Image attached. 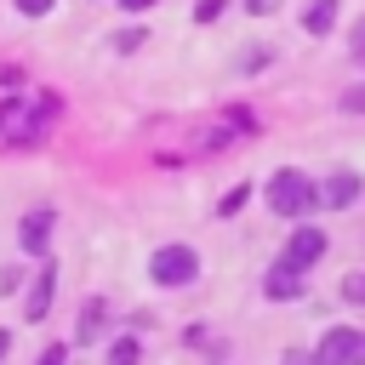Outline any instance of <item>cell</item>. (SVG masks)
<instances>
[{
  "mask_svg": "<svg viewBox=\"0 0 365 365\" xmlns=\"http://www.w3.org/2000/svg\"><path fill=\"white\" fill-rule=\"evenodd\" d=\"M148 274H154V285H188V279L200 274V257H194L188 245H160V251L148 257Z\"/></svg>",
  "mask_w": 365,
  "mask_h": 365,
  "instance_id": "obj_3",
  "label": "cell"
},
{
  "mask_svg": "<svg viewBox=\"0 0 365 365\" xmlns=\"http://www.w3.org/2000/svg\"><path fill=\"white\" fill-rule=\"evenodd\" d=\"M285 365H314V359H297V354H291V359H285Z\"/></svg>",
  "mask_w": 365,
  "mask_h": 365,
  "instance_id": "obj_25",
  "label": "cell"
},
{
  "mask_svg": "<svg viewBox=\"0 0 365 365\" xmlns=\"http://www.w3.org/2000/svg\"><path fill=\"white\" fill-rule=\"evenodd\" d=\"M262 297H274V302H297L302 297V268H291L285 257L262 274Z\"/></svg>",
  "mask_w": 365,
  "mask_h": 365,
  "instance_id": "obj_8",
  "label": "cell"
},
{
  "mask_svg": "<svg viewBox=\"0 0 365 365\" xmlns=\"http://www.w3.org/2000/svg\"><path fill=\"white\" fill-rule=\"evenodd\" d=\"M314 205H319V182H314L308 171L285 165V171L268 177V211H274V217H308Z\"/></svg>",
  "mask_w": 365,
  "mask_h": 365,
  "instance_id": "obj_2",
  "label": "cell"
},
{
  "mask_svg": "<svg viewBox=\"0 0 365 365\" xmlns=\"http://www.w3.org/2000/svg\"><path fill=\"white\" fill-rule=\"evenodd\" d=\"M342 108H348V114H365V86H348V91H342Z\"/></svg>",
  "mask_w": 365,
  "mask_h": 365,
  "instance_id": "obj_18",
  "label": "cell"
},
{
  "mask_svg": "<svg viewBox=\"0 0 365 365\" xmlns=\"http://www.w3.org/2000/svg\"><path fill=\"white\" fill-rule=\"evenodd\" d=\"M245 194H251V182H234V188H228V194L217 200V217H234V211L245 205Z\"/></svg>",
  "mask_w": 365,
  "mask_h": 365,
  "instance_id": "obj_13",
  "label": "cell"
},
{
  "mask_svg": "<svg viewBox=\"0 0 365 365\" xmlns=\"http://www.w3.org/2000/svg\"><path fill=\"white\" fill-rule=\"evenodd\" d=\"M51 228H57V211H51V205H34V211L17 222V245H23V257H51V251H46Z\"/></svg>",
  "mask_w": 365,
  "mask_h": 365,
  "instance_id": "obj_5",
  "label": "cell"
},
{
  "mask_svg": "<svg viewBox=\"0 0 365 365\" xmlns=\"http://www.w3.org/2000/svg\"><path fill=\"white\" fill-rule=\"evenodd\" d=\"M331 23H336V0H314V6L302 11V29H308V34H331Z\"/></svg>",
  "mask_w": 365,
  "mask_h": 365,
  "instance_id": "obj_11",
  "label": "cell"
},
{
  "mask_svg": "<svg viewBox=\"0 0 365 365\" xmlns=\"http://www.w3.org/2000/svg\"><path fill=\"white\" fill-rule=\"evenodd\" d=\"M34 365H68V342H51V348H46Z\"/></svg>",
  "mask_w": 365,
  "mask_h": 365,
  "instance_id": "obj_17",
  "label": "cell"
},
{
  "mask_svg": "<svg viewBox=\"0 0 365 365\" xmlns=\"http://www.w3.org/2000/svg\"><path fill=\"white\" fill-rule=\"evenodd\" d=\"M354 200H359V177H354V171H336V177L319 182V205L342 211V205H354Z\"/></svg>",
  "mask_w": 365,
  "mask_h": 365,
  "instance_id": "obj_9",
  "label": "cell"
},
{
  "mask_svg": "<svg viewBox=\"0 0 365 365\" xmlns=\"http://www.w3.org/2000/svg\"><path fill=\"white\" fill-rule=\"evenodd\" d=\"M342 302H354V308H365V268H354V274L342 279Z\"/></svg>",
  "mask_w": 365,
  "mask_h": 365,
  "instance_id": "obj_14",
  "label": "cell"
},
{
  "mask_svg": "<svg viewBox=\"0 0 365 365\" xmlns=\"http://www.w3.org/2000/svg\"><path fill=\"white\" fill-rule=\"evenodd\" d=\"M0 86H23V68L17 63H0Z\"/></svg>",
  "mask_w": 365,
  "mask_h": 365,
  "instance_id": "obj_20",
  "label": "cell"
},
{
  "mask_svg": "<svg viewBox=\"0 0 365 365\" xmlns=\"http://www.w3.org/2000/svg\"><path fill=\"white\" fill-rule=\"evenodd\" d=\"M57 91H46L40 103H0V143L6 148H29V143H40V131L57 120Z\"/></svg>",
  "mask_w": 365,
  "mask_h": 365,
  "instance_id": "obj_1",
  "label": "cell"
},
{
  "mask_svg": "<svg viewBox=\"0 0 365 365\" xmlns=\"http://www.w3.org/2000/svg\"><path fill=\"white\" fill-rule=\"evenodd\" d=\"M6 348H11V331H0V359H6Z\"/></svg>",
  "mask_w": 365,
  "mask_h": 365,
  "instance_id": "obj_24",
  "label": "cell"
},
{
  "mask_svg": "<svg viewBox=\"0 0 365 365\" xmlns=\"http://www.w3.org/2000/svg\"><path fill=\"white\" fill-rule=\"evenodd\" d=\"M51 297H57V262L40 257V274H34L29 302H23V319H46V314H51Z\"/></svg>",
  "mask_w": 365,
  "mask_h": 365,
  "instance_id": "obj_7",
  "label": "cell"
},
{
  "mask_svg": "<svg viewBox=\"0 0 365 365\" xmlns=\"http://www.w3.org/2000/svg\"><path fill=\"white\" fill-rule=\"evenodd\" d=\"M103 319H108V302H103V297H86V308H80V331H74V342H97V336H103Z\"/></svg>",
  "mask_w": 365,
  "mask_h": 365,
  "instance_id": "obj_10",
  "label": "cell"
},
{
  "mask_svg": "<svg viewBox=\"0 0 365 365\" xmlns=\"http://www.w3.org/2000/svg\"><path fill=\"white\" fill-rule=\"evenodd\" d=\"M325 251H331V240H325V234H319L314 222H302V228H297V234L285 240V251H279V257H285L291 268H302V274H308V268H314V262H319Z\"/></svg>",
  "mask_w": 365,
  "mask_h": 365,
  "instance_id": "obj_6",
  "label": "cell"
},
{
  "mask_svg": "<svg viewBox=\"0 0 365 365\" xmlns=\"http://www.w3.org/2000/svg\"><path fill=\"white\" fill-rule=\"evenodd\" d=\"M314 365H365V336H359L354 325L325 331L319 348H314Z\"/></svg>",
  "mask_w": 365,
  "mask_h": 365,
  "instance_id": "obj_4",
  "label": "cell"
},
{
  "mask_svg": "<svg viewBox=\"0 0 365 365\" xmlns=\"http://www.w3.org/2000/svg\"><path fill=\"white\" fill-rule=\"evenodd\" d=\"M137 46H143V29H120L114 34V51H137Z\"/></svg>",
  "mask_w": 365,
  "mask_h": 365,
  "instance_id": "obj_16",
  "label": "cell"
},
{
  "mask_svg": "<svg viewBox=\"0 0 365 365\" xmlns=\"http://www.w3.org/2000/svg\"><path fill=\"white\" fill-rule=\"evenodd\" d=\"M17 279H23L17 268H0V297H6V291H17Z\"/></svg>",
  "mask_w": 365,
  "mask_h": 365,
  "instance_id": "obj_21",
  "label": "cell"
},
{
  "mask_svg": "<svg viewBox=\"0 0 365 365\" xmlns=\"http://www.w3.org/2000/svg\"><path fill=\"white\" fill-rule=\"evenodd\" d=\"M222 6H228V0H200V6H194V23H217Z\"/></svg>",
  "mask_w": 365,
  "mask_h": 365,
  "instance_id": "obj_15",
  "label": "cell"
},
{
  "mask_svg": "<svg viewBox=\"0 0 365 365\" xmlns=\"http://www.w3.org/2000/svg\"><path fill=\"white\" fill-rule=\"evenodd\" d=\"M120 6H125V11H148L154 0H120Z\"/></svg>",
  "mask_w": 365,
  "mask_h": 365,
  "instance_id": "obj_22",
  "label": "cell"
},
{
  "mask_svg": "<svg viewBox=\"0 0 365 365\" xmlns=\"http://www.w3.org/2000/svg\"><path fill=\"white\" fill-rule=\"evenodd\" d=\"M137 359H143V342H137V336H114L108 365H137Z\"/></svg>",
  "mask_w": 365,
  "mask_h": 365,
  "instance_id": "obj_12",
  "label": "cell"
},
{
  "mask_svg": "<svg viewBox=\"0 0 365 365\" xmlns=\"http://www.w3.org/2000/svg\"><path fill=\"white\" fill-rule=\"evenodd\" d=\"M268 6H274V0H245V11H268Z\"/></svg>",
  "mask_w": 365,
  "mask_h": 365,
  "instance_id": "obj_23",
  "label": "cell"
},
{
  "mask_svg": "<svg viewBox=\"0 0 365 365\" xmlns=\"http://www.w3.org/2000/svg\"><path fill=\"white\" fill-rule=\"evenodd\" d=\"M11 6H17V11H23V17H46V11H51V6H57V0H11Z\"/></svg>",
  "mask_w": 365,
  "mask_h": 365,
  "instance_id": "obj_19",
  "label": "cell"
}]
</instances>
